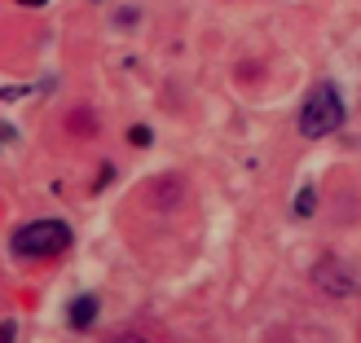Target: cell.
Instances as JSON below:
<instances>
[{"instance_id":"obj_1","label":"cell","mask_w":361,"mask_h":343,"mask_svg":"<svg viewBox=\"0 0 361 343\" xmlns=\"http://www.w3.org/2000/svg\"><path fill=\"white\" fill-rule=\"evenodd\" d=\"M13 251L23 260H58L71 251V229L62 220H27L13 233Z\"/></svg>"},{"instance_id":"obj_3","label":"cell","mask_w":361,"mask_h":343,"mask_svg":"<svg viewBox=\"0 0 361 343\" xmlns=\"http://www.w3.org/2000/svg\"><path fill=\"white\" fill-rule=\"evenodd\" d=\"M317 282H322V291H331V295H348L357 277H353V268H344L339 260H326V264H317Z\"/></svg>"},{"instance_id":"obj_7","label":"cell","mask_w":361,"mask_h":343,"mask_svg":"<svg viewBox=\"0 0 361 343\" xmlns=\"http://www.w3.org/2000/svg\"><path fill=\"white\" fill-rule=\"evenodd\" d=\"M128 141H133V146H146L150 132H146V128H133V132H128Z\"/></svg>"},{"instance_id":"obj_9","label":"cell","mask_w":361,"mask_h":343,"mask_svg":"<svg viewBox=\"0 0 361 343\" xmlns=\"http://www.w3.org/2000/svg\"><path fill=\"white\" fill-rule=\"evenodd\" d=\"M23 5H31V9H40V5H44V0H23Z\"/></svg>"},{"instance_id":"obj_6","label":"cell","mask_w":361,"mask_h":343,"mask_svg":"<svg viewBox=\"0 0 361 343\" xmlns=\"http://www.w3.org/2000/svg\"><path fill=\"white\" fill-rule=\"evenodd\" d=\"M18 339V326L13 321H0V343H13Z\"/></svg>"},{"instance_id":"obj_8","label":"cell","mask_w":361,"mask_h":343,"mask_svg":"<svg viewBox=\"0 0 361 343\" xmlns=\"http://www.w3.org/2000/svg\"><path fill=\"white\" fill-rule=\"evenodd\" d=\"M111 343H146V339H137V335H123V339H111Z\"/></svg>"},{"instance_id":"obj_5","label":"cell","mask_w":361,"mask_h":343,"mask_svg":"<svg viewBox=\"0 0 361 343\" xmlns=\"http://www.w3.org/2000/svg\"><path fill=\"white\" fill-rule=\"evenodd\" d=\"M313 203H317V189H313V185H304L300 198H295V216H300V220H309V216H313Z\"/></svg>"},{"instance_id":"obj_4","label":"cell","mask_w":361,"mask_h":343,"mask_svg":"<svg viewBox=\"0 0 361 343\" xmlns=\"http://www.w3.org/2000/svg\"><path fill=\"white\" fill-rule=\"evenodd\" d=\"M93 317H97V295H80L75 304H71V326L75 330H88Z\"/></svg>"},{"instance_id":"obj_2","label":"cell","mask_w":361,"mask_h":343,"mask_svg":"<svg viewBox=\"0 0 361 343\" xmlns=\"http://www.w3.org/2000/svg\"><path fill=\"white\" fill-rule=\"evenodd\" d=\"M344 123V97L335 93L331 84H317L300 106V132L304 137H331Z\"/></svg>"}]
</instances>
